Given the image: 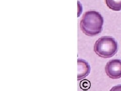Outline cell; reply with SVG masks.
<instances>
[{
	"label": "cell",
	"instance_id": "4",
	"mask_svg": "<svg viewBox=\"0 0 121 91\" xmlns=\"http://www.w3.org/2000/svg\"><path fill=\"white\" fill-rule=\"evenodd\" d=\"M90 72L89 64L82 59H78V80H81L87 76Z\"/></svg>",
	"mask_w": 121,
	"mask_h": 91
},
{
	"label": "cell",
	"instance_id": "3",
	"mask_svg": "<svg viewBox=\"0 0 121 91\" xmlns=\"http://www.w3.org/2000/svg\"><path fill=\"white\" fill-rule=\"evenodd\" d=\"M105 72L109 77L118 79L121 77V60L113 59L108 62L105 66Z\"/></svg>",
	"mask_w": 121,
	"mask_h": 91
},
{
	"label": "cell",
	"instance_id": "6",
	"mask_svg": "<svg viewBox=\"0 0 121 91\" xmlns=\"http://www.w3.org/2000/svg\"><path fill=\"white\" fill-rule=\"evenodd\" d=\"M90 83L87 79L82 81L80 83V87L83 89L86 90L90 88Z\"/></svg>",
	"mask_w": 121,
	"mask_h": 91
},
{
	"label": "cell",
	"instance_id": "2",
	"mask_svg": "<svg viewBox=\"0 0 121 91\" xmlns=\"http://www.w3.org/2000/svg\"><path fill=\"white\" fill-rule=\"evenodd\" d=\"M118 45L113 37L104 36L98 39L94 44V51L96 54L104 58L112 57L118 51Z\"/></svg>",
	"mask_w": 121,
	"mask_h": 91
},
{
	"label": "cell",
	"instance_id": "1",
	"mask_svg": "<svg viewBox=\"0 0 121 91\" xmlns=\"http://www.w3.org/2000/svg\"><path fill=\"white\" fill-rule=\"evenodd\" d=\"M104 18L101 15L95 11H89L83 14L80 21V28L85 35L95 36L102 32Z\"/></svg>",
	"mask_w": 121,
	"mask_h": 91
},
{
	"label": "cell",
	"instance_id": "5",
	"mask_svg": "<svg viewBox=\"0 0 121 91\" xmlns=\"http://www.w3.org/2000/svg\"><path fill=\"white\" fill-rule=\"evenodd\" d=\"M105 3L109 8L113 11L121 10V0H105Z\"/></svg>",
	"mask_w": 121,
	"mask_h": 91
}]
</instances>
